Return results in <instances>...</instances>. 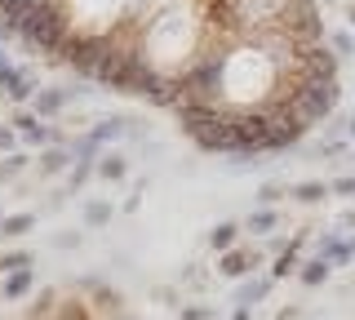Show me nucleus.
<instances>
[{
  "label": "nucleus",
  "mask_w": 355,
  "mask_h": 320,
  "mask_svg": "<svg viewBox=\"0 0 355 320\" xmlns=\"http://www.w3.org/2000/svg\"><path fill=\"white\" fill-rule=\"evenodd\" d=\"M0 23L231 156L293 147L302 94L338 81L315 0H0Z\"/></svg>",
  "instance_id": "1"
},
{
  "label": "nucleus",
  "mask_w": 355,
  "mask_h": 320,
  "mask_svg": "<svg viewBox=\"0 0 355 320\" xmlns=\"http://www.w3.org/2000/svg\"><path fill=\"white\" fill-rule=\"evenodd\" d=\"M0 90H5L14 103H22V98H31V81L27 76H18L14 67L5 62V53H0Z\"/></svg>",
  "instance_id": "2"
},
{
  "label": "nucleus",
  "mask_w": 355,
  "mask_h": 320,
  "mask_svg": "<svg viewBox=\"0 0 355 320\" xmlns=\"http://www.w3.org/2000/svg\"><path fill=\"white\" fill-rule=\"evenodd\" d=\"M253 262H258V253H244V249H227V253H222V276H244V271H249L253 267Z\"/></svg>",
  "instance_id": "3"
},
{
  "label": "nucleus",
  "mask_w": 355,
  "mask_h": 320,
  "mask_svg": "<svg viewBox=\"0 0 355 320\" xmlns=\"http://www.w3.org/2000/svg\"><path fill=\"white\" fill-rule=\"evenodd\" d=\"M14 125H18V134H22V138H31V142H44V138H49V129L40 125V116H36V112H22Z\"/></svg>",
  "instance_id": "4"
},
{
  "label": "nucleus",
  "mask_w": 355,
  "mask_h": 320,
  "mask_svg": "<svg viewBox=\"0 0 355 320\" xmlns=\"http://www.w3.org/2000/svg\"><path fill=\"white\" fill-rule=\"evenodd\" d=\"M320 258H329V262L355 258V240H324V245H320Z\"/></svg>",
  "instance_id": "5"
},
{
  "label": "nucleus",
  "mask_w": 355,
  "mask_h": 320,
  "mask_svg": "<svg viewBox=\"0 0 355 320\" xmlns=\"http://www.w3.org/2000/svg\"><path fill=\"white\" fill-rule=\"evenodd\" d=\"M31 280H36V271H31V267L9 271V280H5V298H22V294L31 289Z\"/></svg>",
  "instance_id": "6"
},
{
  "label": "nucleus",
  "mask_w": 355,
  "mask_h": 320,
  "mask_svg": "<svg viewBox=\"0 0 355 320\" xmlns=\"http://www.w3.org/2000/svg\"><path fill=\"white\" fill-rule=\"evenodd\" d=\"M236 231H240V227H236V223H218V227H214V231H209V245H214V249H218V253H227V249H231V245H236Z\"/></svg>",
  "instance_id": "7"
},
{
  "label": "nucleus",
  "mask_w": 355,
  "mask_h": 320,
  "mask_svg": "<svg viewBox=\"0 0 355 320\" xmlns=\"http://www.w3.org/2000/svg\"><path fill=\"white\" fill-rule=\"evenodd\" d=\"M62 103H67V94H62V90H44V94H36V116H53V112H62Z\"/></svg>",
  "instance_id": "8"
},
{
  "label": "nucleus",
  "mask_w": 355,
  "mask_h": 320,
  "mask_svg": "<svg viewBox=\"0 0 355 320\" xmlns=\"http://www.w3.org/2000/svg\"><path fill=\"white\" fill-rule=\"evenodd\" d=\"M329 271H333V262H329V258H311L306 267H302V285H324V280H329Z\"/></svg>",
  "instance_id": "9"
},
{
  "label": "nucleus",
  "mask_w": 355,
  "mask_h": 320,
  "mask_svg": "<svg viewBox=\"0 0 355 320\" xmlns=\"http://www.w3.org/2000/svg\"><path fill=\"white\" fill-rule=\"evenodd\" d=\"M31 227H36V214H14V218L0 223V236H22V231H31Z\"/></svg>",
  "instance_id": "10"
},
{
  "label": "nucleus",
  "mask_w": 355,
  "mask_h": 320,
  "mask_svg": "<svg viewBox=\"0 0 355 320\" xmlns=\"http://www.w3.org/2000/svg\"><path fill=\"white\" fill-rule=\"evenodd\" d=\"M98 174H103L107 183H120V178H125V160H120L116 151H111V156H103V160H98Z\"/></svg>",
  "instance_id": "11"
},
{
  "label": "nucleus",
  "mask_w": 355,
  "mask_h": 320,
  "mask_svg": "<svg viewBox=\"0 0 355 320\" xmlns=\"http://www.w3.org/2000/svg\"><path fill=\"white\" fill-rule=\"evenodd\" d=\"M293 196L302 205H315V201H324V196H329V187L324 183H302V187H293Z\"/></svg>",
  "instance_id": "12"
},
{
  "label": "nucleus",
  "mask_w": 355,
  "mask_h": 320,
  "mask_svg": "<svg viewBox=\"0 0 355 320\" xmlns=\"http://www.w3.org/2000/svg\"><path fill=\"white\" fill-rule=\"evenodd\" d=\"M58 169H67V151L62 147H49L40 156V174H58Z\"/></svg>",
  "instance_id": "13"
},
{
  "label": "nucleus",
  "mask_w": 355,
  "mask_h": 320,
  "mask_svg": "<svg viewBox=\"0 0 355 320\" xmlns=\"http://www.w3.org/2000/svg\"><path fill=\"white\" fill-rule=\"evenodd\" d=\"M293 267H297V240H293V245H288V249H280V258H275L271 276H288Z\"/></svg>",
  "instance_id": "14"
},
{
  "label": "nucleus",
  "mask_w": 355,
  "mask_h": 320,
  "mask_svg": "<svg viewBox=\"0 0 355 320\" xmlns=\"http://www.w3.org/2000/svg\"><path fill=\"white\" fill-rule=\"evenodd\" d=\"M107 218H111V209H107L103 201H89V209H85V223H89V227H103Z\"/></svg>",
  "instance_id": "15"
},
{
  "label": "nucleus",
  "mask_w": 355,
  "mask_h": 320,
  "mask_svg": "<svg viewBox=\"0 0 355 320\" xmlns=\"http://www.w3.org/2000/svg\"><path fill=\"white\" fill-rule=\"evenodd\" d=\"M120 129H125V120H120V116H111V120H103V125L94 129V142H107V138H116Z\"/></svg>",
  "instance_id": "16"
},
{
  "label": "nucleus",
  "mask_w": 355,
  "mask_h": 320,
  "mask_svg": "<svg viewBox=\"0 0 355 320\" xmlns=\"http://www.w3.org/2000/svg\"><path fill=\"white\" fill-rule=\"evenodd\" d=\"M266 289H271V280H249L240 289V303H258V298H266Z\"/></svg>",
  "instance_id": "17"
},
{
  "label": "nucleus",
  "mask_w": 355,
  "mask_h": 320,
  "mask_svg": "<svg viewBox=\"0 0 355 320\" xmlns=\"http://www.w3.org/2000/svg\"><path fill=\"white\" fill-rule=\"evenodd\" d=\"M275 223H280V218H275V214H271V209H258V214H253V218H249V231H271Z\"/></svg>",
  "instance_id": "18"
},
{
  "label": "nucleus",
  "mask_w": 355,
  "mask_h": 320,
  "mask_svg": "<svg viewBox=\"0 0 355 320\" xmlns=\"http://www.w3.org/2000/svg\"><path fill=\"white\" fill-rule=\"evenodd\" d=\"M22 267H31L27 253H5V258H0V271H22Z\"/></svg>",
  "instance_id": "19"
},
{
  "label": "nucleus",
  "mask_w": 355,
  "mask_h": 320,
  "mask_svg": "<svg viewBox=\"0 0 355 320\" xmlns=\"http://www.w3.org/2000/svg\"><path fill=\"white\" fill-rule=\"evenodd\" d=\"M89 169H94V165H89V160H80V165H76V174H71V187H80V183L89 178Z\"/></svg>",
  "instance_id": "20"
},
{
  "label": "nucleus",
  "mask_w": 355,
  "mask_h": 320,
  "mask_svg": "<svg viewBox=\"0 0 355 320\" xmlns=\"http://www.w3.org/2000/svg\"><path fill=\"white\" fill-rule=\"evenodd\" d=\"M333 49H338V53H355V45H351V36H333Z\"/></svg>",
  "instance_id": "21"
},
{
  "label": "nucleus",
  "mask_w": 355,
  "mask_h": 320,
  "mask_svg": "<svg viewBox=\"0 0 355 320\" xmlns=\"http://www.w3.org/2000/svg\"><path fill=\"white\" fill-rule=\"evenodd\" d=\"M333 192H342V196H355V178H338V183H333Z\"/></svg>",
  "instance_id": "22"
},
{
  "label": "nucleus",
  "mask_w": 355,
  "mask_h": 320,
  "mask_svg": "<svg viewBox=\"0 0 355 320\" xmlns=\"http://www.w3.org/2000/svg\"><path fill=\"white\" fill-rule=\"evenodd\" d=\"M262 201H266V205H275V201H280V187L266 183V187H262Z\"/></svg>",
  "instance_id": "23"
},
{
  "label": "nucleus",
  "mask_w": 355,
  "mask_h": 320,
  "mask_svg": "<svg viewBox=\"0 0 355 320\" xmlns=\"http://www.w3.org/2000/svg\"><path fill=\"white\" fill-rule=\"evenodd\" d=\"M182 320H209V312H205V307H187Z\"/></svg>",
  "instance_id": "24"
},
{
  "label": "nucleus",
  "mask_w": 355,
  "mask_h": 320,
  "mask_svg": "<svg viewBox=\"0 0 355 320\" xmlns=\"http://www.w3.org/2000/svg\"><path fill=\"white\" fill-rule=\"evenodd\" d=\"M0 147H14V134H9V129H0Z\"/></svg>",
  "instance_id": "25"
},
{
  "label": "nucleus",
  "mask_w": 355,
  "mask_h": 320,
  "mask_svg": "<svg viewBox=\"0 0 355 320\" xmlns=\"http://www.w3.org/2000/svg\"><path fill=\"white\" fill-rule=\"evenodd\" d=\"M231 320H249V307H236V316H231Z\"/></svg>",
  "instance_id": "26"
},
{
  "label": "nucleus",
  "mask_w": 355,
  "mask_h": 320,
  "mask_svg": "<svg viewBox=\"0 0 355 320\" xmlns=\"http://www.w3.org/2000/svg\"><path fill=\"white\" fill-rule=\"evenodd\" d=\"M351 23H355V5H351Z\"/></svg>",
  "instance_id": "27"
},
{
  "label": "nucleus",
  "mask_w": 355,
  "mask_h": 320,
  "mask_svg": "<svg viewBox=\"0 0 355 320\" xmlns=\"http://www.w3.org/2000/svg\"><path fill=\"white\" fill-rule=\"evenodd\" d=\"M351 134H355V116H351Z\"/></svg>",
  "instance_id": "28"
}]
</instances>
